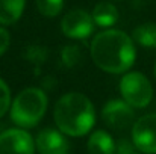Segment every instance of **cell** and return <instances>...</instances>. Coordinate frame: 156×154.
Here are the masks:
<instances>
[{"label": "cell", "mask_w": 156, "mask_h": 154, "mask_svg": "<svg viewBox=\"0 0 156 154\" xmlns=\"http://www.w3.org/2000/svg\"><path fill=\"white\" fill-rule=\"evenodd\" d=\"M135 46L129 35L121 30H105L91 43V57L105 73L121 74L135 62Z\"/></svg>", "instance_id": "1"}, {"label": "cell", "mask_w": 156, "mask_h": 154, "mask_svg": "<svg viewBox=\"0 0 156 154\" xmlns=\"http://www.w3.org/2000/svg\"><path fill=\"white\" fill-rule=\"evenodd\" d=\"M53 118L61 133L80 138L94 127L96 109L87 95L80 92H68L56 101Z\"/></svg>", "instance_id": "2"}, {"label": "cell", "mask_w": 156, "mask_h": 154, "mask_svg": "<svg viewBox=\"0 0 156 154\" xmlns=\"http://www.w3.org/2000/svg\"><path fill=\"white\" fill-rule=\"evenodd\" d=\"M47 110V95L43 89H23L11 104V119L21 128L35 127Z\"/></svg>", "instance_id": "3"}, {"label": "cell", "mask_w": 156, "mask_h": 154, "mask_svg": "<svg viewBox=\"0 0 156 154\" xmlns=\"http://www.w3.org/2000/svg\"><path fill=\"white\" fill-rule=\"evenodd\" d=\"M120 92L123 100L130 107L143 109L153 98V88L149 79L136 71L127 73L120 80Z\"/></svg>", "instance_id": "4"}, {"label": "cell", "mask_w": 156, "mask_h": 154, "mask_svg": "<svg viewBox=\"0 0 156 154\" xmlns=\"http://www.w3.org/2000/svg\"><path fill=\"white\" fill-rule=\"evenodd\" d=\"M132 142L141 153L156 154V113L136 119L132 127Z\"/></svg>", "instance_id": "5"}, {"label": "cell", "mask_w": 156, "mask_h": 154, "mask_svg": "<svg viewBox=\"0 0 156 154\" xmlns=\"http://www.w3.org/2000/svg\"><path fill=\"white\" fill-rule=\"evenodd\" d=\"M62 33L71 39H87L94 30V20L83 9H73L67 12L61 21Z\"/></svg>", "instance_id": "6"}, {"label": "cell", "mask_w": 156, "mask_h": 154, "mask_svg": "<svg viewBox=\"0 0 156 154\" xmlns=\"http://www.w3.org/2000/svg\"><path fill=\"white\" fill-rule=\"evenodd\" d=\"M35 141L21 128H9L0 133V154H34Z\"/></svg>", "instance_id": "7"}, {"label": "cell", "mask_w": 156, "mask_h": 154, "mask_svg": "<svg viewBox=\"0 0 156 154\" xmlns=\"http://www.w3.org/2000/svg\"><path fill=\"white\" fill-rule=\"evenodd\" d=\"M102 118L105 124L114 130L127 128L133 119V107L124 100H111L102 109Z\"/></svg>", "instance_id": "8"}, {"label": "cell", "mask_w": 156, "mask_h": 154, "mask_svg": "<svg viewBox=\"0 0 156 154\" xmlns=\"http://www.w3.org/2000/svg\"><path fill=\"white\" fill-rule=\"evenodd\" d=\"M35 148L40 154H68L70 145L64 133L55 128H44L35 139Z\"/></svg>", "instance_id": "9"}, {"label": "cell", "mask_w": 156, "mask_h": 154, "mask_svg": "<svg viewBox=\"0 0 156 154\" xmlns=\"http://www.w3.org/2000/svg\"><path fill=\"white\" fill-rule=\"evenodd\" d=\"M87 148L90 154H115V142L109 133L97 130L90 136Z\"/></svg>", "instance_id": "10"}, {"label": "cell", "mask_w": 156, "mask_h": 154, "mask_svg": "<svg viewBox=\"0 0 156 154\" xmlns=\"http://www.w3.org/2000/svg\"><path fill=\"white\" fill-rule=\"evenodd\" d=\"M91 15H93L94 24H97L100 27H111L118 20V11L109 2H100V3H97L94 6V11H93Z\"/></svg>", "instance_id": "11"}, {"label": "cell", "mask_w": 156, "mask_h": 154, "mask_svg": "<svg viewBox=\"0 0 156 154\" xmlns=\"http://www.w3.org/2000/svg\"><path fill=\"white\" fill-rule=\"evenodd\" d=\"M26 0H0V24H14L23 14Z\"/></svg>", "instance_id": "12"}, {"label": "cell", "mask_w": 156, "mask_h": 154, "mask_svg": "<svg viewBox=\"0 0 156 154\" xmlns=\"http://www.w3.org/2000/svg\"><path fill=\"white\" fill-rule=\"evenodd\" d=\"M133 39L147 49H156V23H146L133 30Z\"/></svg>", "instance_id": "13"}, {"label": "cell", "mask_w": 156, "mask_h": 154, "mask_svg": "<svg viewBox=\"0 0 156 154\" xmlns=\"http://www.w3.org/2000/svg\"><path fill=\"white\" fill-rule=\"evenodd\" d=\"M64 6V0H37V8L44 17H56Z\"/></svg>", "instance_id": "14"}, {"label": "cell", "mask_w": 156, "mask_h": 154, "mask_svg": "<svg viewBox=\"0 0 156 154\" xmlns=\"http://www.w3.org/2000/svg\"><path fill=\"white\" fill-rule=\"evenodd\" d=\"M61 57H62L64 65L67 68H71L77 65L80 60V49L77 46H65L61 51Z\"/></svg>", "instance_id": "15"}, {"label": "cell", "mask_w": 156, "mask_h": 154, "mask_svg": "<svg viewBox=\"0 0 156 154\" xmlns=\"http://www.w3.org/2000/svg\"><path fill=\"white\" fill-rule=\"evenodd\" d=\"M11 107V91L3 79H0V118Z\"/></svg>", "instance_id": "16"}, {"label": "cell", "mask_w": 156, "mask_h": 154, "mask_svg": "<svg viewBox=\"0 0 156 154\" xmlns=\"http://www.w3.org/2000/svg\"><path fill=\"white\" fill-rule=\"evenodd\" d=\"M26 56H27V59H29L30 62L40 65V63L46 59V50H44L43 47H40V46H32V47L27 49Z\"/></svg>", "instance_id": "17"}, {"label": "cell", "mask_w": 156, "mask_h": 154, "mask_svg": "<svg viewBox=\"0 0 156 154\" xmlns=\"http://www.w3.org/2000/svg\"><path fill=\"white\" fill-rule=\"evenodd\" d=\"M115 154H136V147L129 139H120L115 144Z\"/></svg>", "instance_id": "18"}, {"label": "cell", "mask_w": 156, "mask_h": 154, "mask_svg": "<svg viewBox=\"0 0 156 154\" xmlns=\"http://www.w3.org/2000/svg\"><path fill=\"white\" fill-rule=\"evenodd\" d=\"M9 44H11V36H9V32L3 27H0V56L5 53V51L9 49Z\"/></svg>", "instance_id": "19"}, {"label": "cell", "mask_w": 156, "mask_h": 154, "mask_svg": "<svg viewBox=\"0 0 156 154\" xmlns=\"http://www.w3.org/2000/svg\"><path fill=\"white\" fill-rule=\"evenodd\" d=\"M155 76H156V65H155Z\"/></svg>", "instance_id": "20"}]
</instances>
